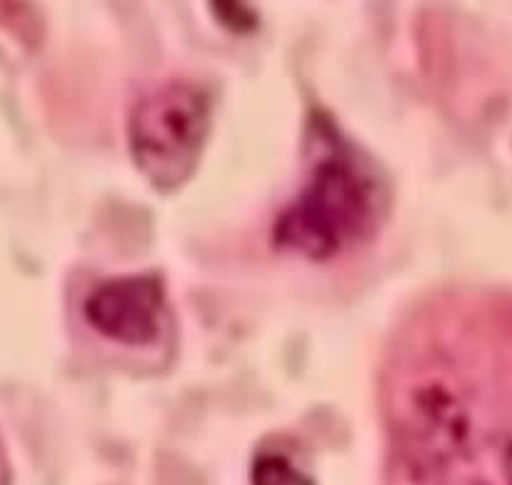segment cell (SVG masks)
I'll return each instance as SVG.
<instances>
[{
	"label": "cell",
	"mask_w": 512,
	"mask_h": 485,
	"mask_svg": "<svg viewBox=\"0 0 512 485\" xmlns=\"http://www.w3.org/2000/svg\"><path fill=\"white\" fill-rule=\"evenodd\" d=\"M318 160L293 203L275 220V245L310 260H328L375 233L383 188L375 170L340 140L333 125H318Z\"/></svg>",
	"instance_id": "1"
},
{
	"label": "cell",
	"mask_w": 512,
	"mask_h": 485,
	"mask_svg": "<svg viewBox=\"0 0 512 485\" xmlns=\"http://www.w3.org/2000/svg\"><path fill=\"white\" fill-rule=\"evenodd\" d=\"M210 115L208 93L188 80H168L135 100L128 115L130 155L155 190L180 188L195 173Z\"/></svg>",
	"instance_id": "2"
},
{
	"label": "cell",
	"mask_w": 512,
	"mask_h": 485,
	"mask_svg": "<svg viewBox=\"0 0 512 485\" xmlns=\"http://www.w3.org/2000/svg\"><path fill=\"white\" fill-rule=\"evenodd\" d=\"M470 433L468 410L445 383L418 385L398 418V440L405 460L423 473L448 468L465 450Z\"/></svg>",
	"instance_id": "3"
},
{
	"label": "cell",
	"mask_w": 512,
	"mask_h": 485,
	"mask_svg": "<svg viewBox=\"0 0 512 485\" xmlns=\"http://www.w3.org/2000/svg\"><path fill=\"white\" fill-rule=\"evenodd\" d=\"M165 290L155 275H125L95 285L83 303L90 328L128 348H145L160 338Z\"/></svg>",
	"instance_id": "4"
},
{
	"label": "cell",
	"mask_w": 512,
	"mask_h": 485,
	"mask_svg": "<svg viewBox=\"0 0 512 485\" xmlns=\"http://www.w3.org/2000/svg\"><path fill=\"white\" fill-rule=\"evenodd\" d=\"M250 480H253V485H315L303 470L295 468L285 455L278 453L258 455Z\"/></svg>",
	"instance_id": "5"
},
{
	"label": "cell",
	"mask_w": 512,
	"mask_h": 485,
	"mask_svg": "<svg viewBox=\"0 0 512 485\" xmlns=\"http://www.w3.org/2000/svg\"><path fill=\"white\" fill-rule=\"evenodd\" d=\"M215 15L228 25L230 30H253L255 28V13L248 5L240 3H215Z\"/></svg>",
	"instance_id": "6"
},
{
	"label": "cell",
	"mask_w": 512,
	"mask_h": 485,
	"mask_svg": "<svg viewBox=\"0 0 512 485\" xmlns=\"http://www.w3.org/2000/svg\"><path fill=\"white\" fill-rule=\"evenodd\" d=\"M505 475H508V483L512 485V445L508 448V455H505Z\"/></svg>",
	"instance_id": "7"
}]
</instances>
